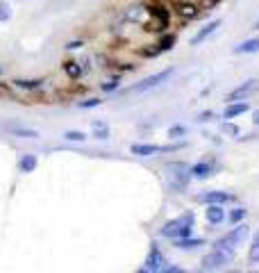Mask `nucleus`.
<instances>
[{"instance_id": "1", "label": "nucleus", "mask_w": 259, "mask_h": 273, "mask_svg": "<svg viewBox=\"0 0 259 273\" xmlns=\"http://www.w3.org/2000/svg\"><path fill=\"white\" fill-rule=\"evenodd\" d=\"M194 223H195V214L191 212V209H187V212L180 214L177 219L166 221L159 232H162V237H166V239H182L194 232Z\"/></svg>"}, {"instance_id": "2", "label": "nucleus", "mask_w": 259, "mask_h": 273, "mask_svg": "<svg viewBox=\"0 0 259 273\" xmlns=\"http://www.w3.org/2000/svg\"><path fill=\"white\" fill-rule=\"evenodd\" d=\"M166 173H168V184H171L173 191L187 189L189 180H191V167L187 162H173V164L166 167Z\"/></svg>"}, {"instance_id": "3", "label": "nucleus", "mask_w": 259, "mask_h": 273, "mask_svg": "<svg viewBox=\"0 0 259 273\" xmlns=\"http://www.w3.org/2000/svg\"><path fill=\"white\" fill-rule=\"evenodd\" d=\"M234 260V250L232 248H214L212 253H207L200 262L202 271H216V269L227 267L230 262Z\"/></svg>"}, {"instance_id": "4", "label": "nucleus", "mask_w": 259, "mask_h": 273, "mask_svg": "<svg viewBox=\"0 0 259 273\" xmlns=\"http://www.w3.org/2000/svg\"><path fill=\"white\" fill-rule=\"evenodd\" d=\"M248 235H250V228H248L246 223H234V228H232L227 235H223V237L214 243V248H232L234 250L241 241H246Z\"/></svg>"}, {"instance_id": "5", "label": "nucleus", "mask_w": 259, "mask_h": 273, "mask_svg": "<svg viewBox=\"0 0 259 273\" xmlns=\"http://www.w3.org/2000/svg\"><path fill=\"white\" fill-rule=\"evenodd\" d=\"M171 75H173V68H164V71L155 73V75H148L146 80H141V82H136L134 87H132V94H146V91L155 89L159 84H164Z\"/></svg>"}, {"instance_id": "6", "label": "nucleus", "mask_w": 259, "mask_h": 273, "mask_svg": "<svg viewBox=\"0 0 259 273\" xmlns=\"http://www.w3.org/2000/svg\"><path fill=\"white\" fill-rule=\"evenodd\" d=\"M184 143H177V146H157V143H132L130 146V153L136 155V157H150V155L157 153H171V150L182 148Z\"/></svg>"}, {"instance_id": "7", "label": "nucleus", "mask_w": 259, "mask_h": 273, "mask_svg": "<svg viewBox=\"0 0 259 273\" xmlns=\"http://www.w3.org/2000/svg\"><path fill=\"white\" fill-rule=\"evenodd\" d=\"M164 264H166V260H164V255H162V250H159V246L157 243H153V248H150V253H148V257H146V262H143V267H141V271H148V273H157V271H162L164 269Z\"/></svg>"}, {"instance_id": "8", "label": "nucleus", "mask_w": 259, "mask_h": 273, "mask_svg": "<svg viewBox=\"0 0 259 273\" xmlns=\"http://www.w3.org/2000/svg\"><path fill=\"white\" fill-rule=\"evenodd\" d=\"M259 89V80H246L243 84H239L234 91H230L227 94V101L234 102V101H246L250 94H255V91Z\"/></svg>"}, {"instance_id": "9", "label": "nucleus", "mask_w": 259, "mask_h": 273, "mask_svg": "<svg viewBox=\"0 0 259 273\" xmlns=\"http://www.w3.org/2000/svg\"><path fill=\"white\" fill-rule=\"evenodd\" d=\"M198 201L205 203V205H225V203H232L234 201V196L232 194H227V191H202L200 196H198Z\"/></svg>"}, {"instance_id": "10", "label": "nucleus", "mask_w": 259, "mask_h": 273, "mask_svg": "<svg viewBox=\"0 0 259 273\" xmlns=\"http://www.w3.org/2000/svg\"><path fill=\"white\" fill-rule=\"evenodd\" d=\"M5 130L12 136H18V139H39V130L34 128H28V125H16V123H5Z\"/></svg>"}, {"instance_id": "11", "label": "nucleus", "mask_w": 259, "mask_h": 273, "mask_svg": "<svg viewBox=\"0 0 259 273\" xmlns=\"http://www.w3.org/2000/svg\"><path fill=\"white\" fill-rule=\"evenodd\" d=\"M221 23H223L221 18H214V21H209V23H207L205 28H202V30H198V34H195L194 39H191V46H200V43H205L207 39H209V36H212L214 32H216L218 28H221Z\"/></svg>"}, {"instance_id": "12", "label": "nucleus", "mask_w": 259, "mask_h": 273, "mask_svg": "<svg viewBox=\"0 0 259 273\" xmlns=\"http://www.w3.org/2000/svg\"><path fill=\"white\" fill-rule=\"evenodd\" d=\"M214 171H216V164H214V162H209V160H202V162H198V164H194V167H191V175H194V178H198V180L212 178Z\"/></svg>"}, {"instance_id": "13", "label": "nucleus", "mask_w": 259, "mask_h": 273, "mask_svg": "<svg viewBox=\"0 0 259 273\" xmlns=\"http://www.w3.org/2000/svg\"><path fill=\"white\" fill-rule=\"evenodd\" d=\"M205 216H207V223H209V226H218V223H223V221H225L223 205H207Z\"/></svg>"}, {"instance_id": "14", "label": "nucleus", "mask_w": 259, "mask_h": 273, "mask_svg": "<svg viewBox=\"0 0 259 273\" xmlns=\"http://www.w3.org/2000/svg\"><path fill=\"white\" fill-rule=\"evenodd\" d=\"M248 109H250V105H248V102H243V101H234V102H230V105L225 107L223 119H236V116L246 114Z\"/></svg>"}, {"instance_id": "15", "label": "nucleus", "mask_w": 259, "mask_h": 273, "mask_svg": "<svg viewBox=\"0 0 259 273\" xmlns=\"http://www.w3.org/2000/svg\"><path fill=\"white\" fill-rule=\"evenodd\" d=\"M173 246L180 250H194V248H198V246H205V239L189 235V237H182V239H173Z\"/></svg>"}, {"instance_id": "16", "label": "nucleus", "mask_w": 259, "mask_h": 273, "mask_svg": "<svg viewBox=\"0 0 259 273\" xmlns=\"http://www.w3.org/2000/svg\"><path fill=\"white\" fill-rule=\"evenodd\" d=\"M148 14H150L153 18H157L162 28H166V25H168V18H171V12H168L166 7H162V5H148Z\"/></svg>"}, {"instance_id": "17", "label": "nucleus", "mask_w": 259, "mask_h": 273, "mask_svg": "<svg viewBox=\"0 0 259 273\" xmlns=\"http://www.w3.org/2000/svg\"><path fill=\"white\" fill-rule=\"evenodd\" d=\"M234 53L236 55H253V53H259V39H246V41H241L239 46H234Z\"/></svg>"}, {"instance_id": "18", "label": "nucleus", "mask_w": 259, "mask_h": 273, "mask_svg": "<svg viewBox=\"0 0 259 273\" xmlns=\"http://www.w3.org/2000/svg\"><path fill=\"white\" fill-rule=\"evenodd\" d=\"M34 169H36V155H32V153L21 155V160H18V171L21 173H32Z\"/></svg>"}, {"instance_id": "19", "label": "nucleus", "mask_w": 259, "mask_h": 273, "mask_svg": "<svg viewBox=\"0 0 259 273\" xmlns=\"http://www.w3.org/2000/svg\"><path fill=\"white\" fill-rule=\"evenodd\" d=\"M64 73L71 80H80V77L84 75V68H82V64H77V62H64Z\"/></svg>"}, {"instance_id": "20", "label": "nucleus", "mask_w": 259, "mask_h": 273, "mask_svg": "<svg viewBox=\"0 0 259 273\" xmlns=\"http://www.w3.org/2000/svg\"><path fill=\"white\" fill-rule=\"evenodd\" d=\"M175 12L182 18H195L198 16V5H194V2H180L175 7Z\"/></svg>"}, {"instance_id": "21", "label": "nucleus", "mask_w": 259, "mask_h": 273, "mask_svg": "<svg viewBox=\"0 0 259 273\" xmlns=\"http://www.w3.org/2000/svg\"><path fill=\"white\" fill-rule=\"evenodd\" d=\"M91 130H94L96 139H109V125L105 121H94L91 123Z\"/></svg>"}, {"instance_id": "22", "label": "nucleus", "mask_w": 259, "mask_h": 273, "mask_svg": "<svg viewBox=\"0 0 259 273\" xmlns=\"http://www.w3.org/2000/svg\"><path fill=\"white\" fill-rule=\"evenodd\" d=\"M64 139H66V141H73V143H84V141H87V135H84L82 130H66Z\"/></svg>"}, {"instance_id": "23", "label": "nucleus", "mask_w": 259, "mask_h": 273, "mask_svg": "<svg viewBox=\"0 0 259 273\" xmlns=\"http://www.w3.org/2000/svg\"><path fill=\"white\" fill-rule=\"evenodd\" d=\"M43 84V80H14V87L18 89H39Z\"/></svg>"}, {"instance_id": "24", "label": "nucleus", "mask_w": 259, "mask_h": 273, "mask_svg": "<svg viewBox=\"0 0 259 273\" xmlns=\"http://www.w3.org/2000/svg\"><path fill=\"white\" fill-rule=\"evenodd\" d=\"M12 16H14V12H12L9 0H2V2H0V23H7Z\"/></svg>"}, {"instance_id": "25", "label": "nucleus", "mask_w": 259, "mask_h": 273, "mask_svg": "<svg viewBox=\"0 0 259 273\" xmlns=\"http://www.w3.org/2000/svg\"><path fill=\"white\" fill-rule=\"evenodd\" d=\"M248 209L246 207H234L230 214H227V219H230V223H241L243 219H246Z\"/></svg>"}, {"instance_id": "26", "label": "nucleus", "mask_w": 259, "mask_h": 273, "mask_svg": "<svg viewBox=\"0 0 259 273\" xmlns=\"http://www.w3.org/2000/svg\"><path fill=\"white\" fill-rule=\"evenodd\" d=\"M184 135H187V128H184V125H173L171 130H168L171 139H177V136H184Z\"/></svg>"}, {"instance_id": "27", "label": "nucleus", "mask_w": 259, "mask_h": 273, "mask_svg": "<svg viewBox=\"0 0 259 273\" xmlns=\"http://www.w3.org/2000/svg\"><path fill=\"white\" fill-rule=\"evenodd\" d=\"M173 46H175V36H173V34L164 36L162 43H159V53H162V50H168V48H173Z\"/></svg>"}, {"instance_id": "28", "label": "nucleus", "mask_w": 259, "mask_h": 273, "mask_svg": "<svg viewBox=\"0 0 259 273\" xmlns=\"http://www.w3.org/2000/svg\"><path fill=\"white\" fill-rule=\"evenodd\" d=\"M248 257H250V262H253V264H257V262H259V241H255L253 246H250V253H248Z\"/></svg>"}, {"instance_id": "29", "label": "nucleus", "mask_w": 259, "mask_h": 273, "mask_svg": "<svg viewBox=\"0 0 259 273\" xmlns=\"http://www.w3.org/2000/svg\"><path fill=\"white\" fill-rule=\"evenodd\" d=\"M118 87H121V80H118V77H114V80H109V82H105L100 87L102 91H114V89H118Z\"/></svg>"}, {"instance_id": "30", "label": "nucleus", "mask_w": 259, "mask_h": 273, "mask_svg": "<svg viewBox=\"0 0 259 273\" xmlns=\"http://www.w3.org/2000/svg\"><path fill=\"white\" fill-rule=\"evenodd\" d=\"M100 98H89V101H82L80 102V107H82V109H91V107H98L100 105Z\"/></svg>"}, {"instance_id": "31", "label": "nucleus", "mask_w": 259, "mask_h": 273, "mask_svg": "<svg viewBox=\"0 0 259 273\" xmlns=\"http://www.w3.org/2000/svg\"><path fill=\"white\" fill-rule=\"evenodd\" d=\"M223 130L227 132V135H232V136L239 135V128H236V125H232V123H225V125H223Z\"/></svg>"}, {"instance_id": "32", "label": "nucleus", "mask_w": 259, "mask_h": 273, "mask_svg": "<svg viewBox=\"0 0 259 273\" xmlns=\"http://www.w3.org/2000/svg\"><path fill=\"white\" fill-rule=\"evenodd\" d=\"M214 119V112H202L200 116H198V121H200V123H205V121H212Z\"/></svg>"}, {"instance_id": "33", "label": "nucleus", "mask_w": 259, "mask_h": 273, "mask_svg": "<svg viewBox=\"0 0 259 273\" xmlns=\"http://www.w3.org/2000/svg\"><path fill=\"white\" fill-rule=\"evenodd\" d=\"M80 46H82V41H71L66 48H68V50H75V48H80Z\"/></svg>"}, {"instance_id": "34", "label": "nucleus", "mask_w": 259, "mask_h": 273, "mask_svg": "<svg viewBox=\"0 0 259 273\" xmlns=\"http://www.w3.org/2000/svg\"><path fill=\"white\" fill-rule=\"evenodd\" d=\"M253 123H255V125H259V109L253 114Z\"/></svg>"}, {"instance_id": "35", "label": "nucleus", "mask_w": 259, "mask_h": 273, "mask_svg": "<svg viewBox=\"0 0 259 273\" xmlns=\"http://www.w3.org/2000/svg\"><path fill=\"white\" fill-rule=\"evenodd\" d=\"M253 30H259V21H257V23H255V28H253Z\"/></svg>"}, {"instance_id": "36", "label": "nucleus", "mask_w": 259, "mask_h": 273, "mask_svg": "<svg viewBox=\"0 0 259 273\" xmlns=\"http://www.w3.org/2000/svg\"><path fill=\"white\" fill-rule=\"evenodd\" d=\"M255 241H259V230H257V235H255Z\"/></svg>"}]
</instances>
